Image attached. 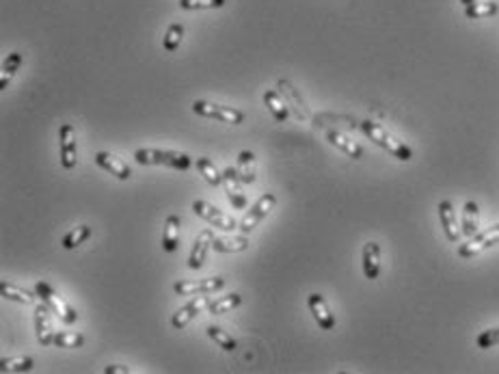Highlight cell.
<instances>
[{"mask_svg": "<svg viewBox=\"0 0 499 374\" xmlns=\"http://www.w3.org/2000/svg\"><path fill=\"white\" fill-rule=\"evenodd\" d=\"M361 130L365 132V137H369V141H374L378 148L387 150L394 158L405 160V162H409V160L413 158V152H411L409 145L398 141L394 135H389L387 130L380 128L378 124H374V121H361Z\"/></svg>", "mask_w": 499, "mask_h": 374, "instance_id": "obj_1", "label": "cell"}, {"mask_svg": "<svg viewBox=\"0 0 499 374\" xmlns=\"http://www.w3.org/2000/svg\"><path fill=\"white\" fill-rule=\"evenodd\" d=\"M134 160L139 165H165L171 169L186 171L192 165V158L182 152H160V150H136Z\"/></svg>", "mask_w": 499, "mask_h": 374, "instance_id": "obj_2", "label": "cell"}, {"mask_svg": "<svg viewBox=\"0 0 499 374\" xmlns=\"http://www.w3.org/2000/svg\"><path fill=\"white\" fill-rule=\"evenodd\" d=\"M35 292H37V297L50 307V310L59 316L61 322H65V324H74L78 320V314L74 307L68 303V301H63V297L59 295V292L50 286V284H45V282H37L35 284Z\"/></svg>", "mask_w": 499, "mask_h": 374, "instance_id": "obj_3", "label": "cell"}, {"mask_svg": "<svg viewBox=\"0 0 499 374\" xmlns=\"http://www.w3.org/2000/svg\"><path fill=\"white\" fill-rule=\"evenodd\" d=\"M192 110L197 112L201 117H207V119H218L223 124H232V126H238L245 121V112L238 110V108H232V106H221V104H212V102H203V100H195L192 102Z\"/></svg>", "mask_w": 499, "mask_h": 374, "instance_id": "obj_4", "label": "cell"}, {"mask_svg": "<svg viewBox=\"0 0 499 374\" xmlns=\"http://www.w3.org/2000/svg\"><path fill=\"white\" fill-rule=\"evenodd\" d=\"M192 213H195L197 217H201L203 221H207L210 225L218 227V230H225V232L238 230V223H240V221H236L234 217L221 213L218 208L210 206L207 201H201V199H197L195 204H192Z\"/></svg>", "mask_w": 499, "mask_h": 374, "instance_id": "obj_5", "label": "cell"}, {"mask_svg": "<svg viewBox=\"0 0 499 374\" xmlns=\"http://www.w3.org/2000/svg\"><path fill=\"white\" fill-rule=\"evenodd\" d=\"M275 204H277V197L272 193H266V195H262L260 199H257V204L249 210V213L245 215V219L238 223V230L243 232V234H249V232H253L257 225L262 223V219L270 213L272 208H275Z\"/></svg>", "mask_w": 499, "mask_h": 374, "instance_id": "obj_6", "label": "cell"}, {"mask_svg": "<svg viewBox=\"0 0 499 374\" xmlns=\"http://www.w3.org/2000/svg\"><path fill=\"white\" fill-rule=\"evenodd\" d=\"M499 242V223L489 227L487 232H478L469 242H465V245L458 247V255L460 257H473L482 251H487L491 249L493 245H497Z\"/></svg>", "mask_w": 499, "mask_h": 374, "instance_id": "obj_7", "label": "cell"}, {"mask_svg": "<svg viewBox=\"0 0 499 374\" xmlns=\"http://www.w3.org/2000/svg\"><path fill=\"white\" fill-rule=\"evenodd\" d=\"M59 152L63 169H74L78 160V145H76V128L72 124H63L59 132Z\"/></svg>", "mask_w": 499, "mask_h": 374, "instance_id": "obj_8", "label": "cell"}, {"mask_svg": "<svg viewBox=\"0 0 499 374\" xmlns=\"http://www.w3.org/2000/svg\"><path fill=\"white\" fill-rule=\"evenodd\" d=\"M243 180H240L238 175V169L236 167H227L223 171V186H225V195H227L230 204L236 208V210H243L247 208V195L243 190Z\"/></svg>", "mask_w": 499, "mask_h": 374, "instance_id": "obj_9", "label": "cell"}, {"mask_svg": "<svg viewBox=\"0 0 499 374\" xmlns=\"http://www.w3.org/2000/svg\"><path fill=\"white\" fill-rule=\"evenodd\" d=\"M210 303H212V299L207 297V295H201V297H195L192 301H188L186 305H182L178 312L173 314V318H171V324L175 329H184L186 324L195 318V316H199L201 312H205L207 307H210Z\"/></svg>", "mask_w": 499, "mask_h": 374, "instance_id": "obj_10", "label": "cell"}, {"mask_svg": "<svg viewBox=\"0 0 499 374\" xmlns=\"http://www.w3.org/2000/svg\"><path fill=\"white\" fill-rule=\"evenodd\" d=\"M225 286L223 277H207V279H197V282H178L173 286V290L180 297H195V295H212V292L221 290Z\"/></svg>", "mask_w": 499, "mask_h": 374, "instance_id": "obj_11", "label": "cell"}, {"mask_svg": "<svg viewBox=\"0 0 499 374\" xmlns=\"http://www.w3.org/2000/svg\"><path fill=\"white\" fill-rule=\"evenodd\" d=\"M52 310L48 307L45 303L43 305H37L35 310V331H37V342L41 346H50L54 344V327H52Z\"/></svg>", "mask_w": 499, "mask_h": 374, "instance_id": "obj_12", "label": "cell"}, {"mask_svg": "<svg viewBox=\"0 0 499 374\" xmlns=\"http://www.w3.org/2000/svg\"><path fill=\"white\" fill-rule=\"evenodd\" d=\"M307 305H309V312L314 314L318 327H320L322 331H331V329L335 327V316L331 314L325 297L316 295V292H314V295H309V299H307Z\"/></svg>", "mask_w": 499, "mask_h": 374, "instance_id": "obj_13", "label": "cell"}, {"mask_svg": "<svg viewBox=\"0 0 499 374\" xmlns=\"http://www.w3.org/2000/svg\"><path fill=\"white\" fill-rule=\"evenodd\" d=\"M95 165L102 167L104 171H108L110 175L119 177V180H130V177H132L130 167H128L121 158H117L115 154H110V152H98V154H95Z\"/></svg>", "mask_w": 499, "mask_h": 374, "instance_id": "obj_14", "label": "cell"}, {"mask_svg": "<svg viewBox=\"0 0 499 374\" xmlns=\"http://www.w3.org/2000/svg\"><path fill=\"white\" fill-rule=\"evenodd\" d=\"M212 240H214V234L212 230H203L197 240H195V245H192V251H190V257H188V266L192 270H197L203 266V259L207 255V249L212 247Z\"/></svg>", "mask_w": 499, "mask_h": 374, "instance_id": "obj_15", "label": "cell"}, {"mask_svg": "<svg viewBox=\"0 0 499 374\" xmlns=\"http://www.w3.org/2000/svg\"><path fill=\"white\" fill-rule=\"evenodd\" d=\"M439 219H441V225H443V232L447 236L449 242H458L460 240V234L462 230L458 227V221H456V213L449 201H441L439 204Z\"/></svg>", "mask_w": 499, "mask_h": 374, "instance_id": "obj_16", "label": "cell"}, {"mask_svg": "<svg viewBox=\"0 0 499 374\" xmlns=\"http://www.w3.org/2000/svg\"><path fill=\"white\" fill-rule=\"evenodd\" d=\"M380 273V245L365 242L363 245V275L365 279H378Z\"/></svg>", "mask_w": 499, "mask_h": 374, "instance_id": "obj_17", "label": "cell"}, {"mask_svg": "<svg viewBox=\"0 0 499 374\" xmlns=\"http://www.w3.org/2000/svg\"><path fill=\"white\" fill-rule=\"evenodd\" d=\"M327 139L335 145V148H340L344 154H348L350 158H355V160L363 158V148H361V145L355 143V141H350L346 135L337 132V130H329V132H327Z\"/></svg>", "mask_w": 499, "mask_h": 374, "instance_id": "obj_18", "label": "cell"}, {"mask_svg": "<svg viewBox=\"0 0 499 374\" xmlns=\"http://www.w3.org/2000/svg\"><path fill=\"white\" fill-rule=\"evenodd\" d=\"M480 208L476 201H467L462 206V234L467 238H473L480 230Z\"/></svg>", "mask_w": 499, "mask_h": 374, "instance_id": "obj_19", "label": "cell"}, {"mask_svg": "<svg viewBox=\"0 0 499 374\" xmlns=\"http://www.w3.org/2000/svg\"><path fill=\"white\" fill-rule=\"evenodd\" d=\"M178 245H180V217L169 215L163 232V249L167 253H173L178 249Z\"/></svg>", "mask_w": 499, "mask_h": 374, "instance_id": "obj_20", "label": "cell"}, {"mask_svg": "<svg viewBox=\"0 0 499 374\" xmlns=\"http://www.w3.org/2000/svg\"><path fill=\"white\" fill-rule=\"evenodd\" d=\"M238 175H240V180H243L245 184H253L255 182V175H257V165H255V154L245 150V152H240L238 154Z\"/></svg>", "mask_w": 499, "mask_h": 374, "instance_id": "obj_21", "label": "cell"}, {"mask_svg": "<svg viewBox=\"0 0 499 374\" xmlns=\"http://www.w3.org/2000/svg\"><path fill=\"white\" fill-rule=\"evenodd\" d=\"M212 247L218 253H243L249 249V240L245 236H232V238H221L214 236Z\"/></svg>", "mask_w": 499, "mask_h": 374, "instance_id": "obj_22", "label": "cell"}, {"mask_svg": "<svg viewBox=\"0 0 499 374\" xmlns=\"http://www.w3.org/2000/svg\"><path fill=\"white\" fill-rule=\"evenodd\" d=\"M0 295L9 301L22 303V305H33L35 299H37V292H28L24 288H18V286L7 284V282H0Z\"/></svg>", "mask_w": 499, "mask_h": 374, "instance_id": "obj_23", "label": "cell"}, {"mask_svg": "<svg viewBox=\"0 0 499 374\" xmlns=\"http://www.w3.org/2000/svg\"><path fill=\"white\" fill-rule=\"evenodd\" d=\"M22 61H24V57H22L20 52H11V55H7V59H5V63H3V76H0V89H3V91L9 87L11 78L15 76V72L20 70Z\"/></svg>", "mask_w": 499, "mask_h": 374, "instance_id": "obj_24", "label": "cell"}, {"mask_svg": "<svg viewBox=\"0 0 499 374\" xmlns=\"http://www.w3.org/2000/svg\"><path fill=\"white\" fill-rule=\"evenodd\" d=\"M89 238H91V227L89 225H78L76 230H72V232H68L65 236H63L61 245H63V249L72 251V249L83 245V242L89 240Z\"/></svg>", "mask_w": 499, "mask_h": 374, "instance_id": "obj_25", "label": "cell"}, {"mask_svg": "<svg viewBox=\"0 0 499 374\" xmlns=\"http://www.w3.org/2000/svg\"><path fill=\"white\" fill-rule=\"evenodd\" d=\"M264 104L268 106V110L272 112V117H275L277 121H285L287 119L289 110H287L285 102L281 100L277 91H266L264 93Z\"/></svg>", "mask_w": 499, "mask_h": 374, "instance_id": "obj_26", "label": "cell"}, {"mask_svg": "<svg viewBox=\"0 0 499 374\" xmlns=\"http://www.w3.org/2000/svg\"><path fill=\"white\" fill-rule=\"evenodd\" d=\"M240 303H243V297H240L238 292H232V295H227V297L212 301L210 307H207V312H210L212 316H221V314H227V312L236 310Z\"/></svg>", "mask_w": 499, "mask_h": 374, "instance_id": "obj_27", "label": "cell"}, {"mask_svg": "<svg viewBox=\"0 0 499 374\" xmlns=\"http://www.w3.org/2000/svg\"><path fill=\"white\" fill-rule=\"evenodd\" d=\"M197 169L207 184H212V186L223 184V173H218V169L214 167V162L210 158H197Z\"/></svg>", "mask_w": 499, "mask_h": 374, "instance_id": "obj_28", "label": "cell"}, {"mask_svg": "<svg viewBox=\"0 0 499 374\" xmlns=\"http://www.w3.org/2000/svg\"><path fill=\"white\" fill-rule=\"evenodd\" d=\"M499 11L497 3H473L469 7H465V15L469 20H482V18H491Z\"/></svg>", "mask_w": 499, "mask_h": 374, "instance_id": "obj_29", "label": "cell"}, {"mask_svg": "<svg viewBox=\"0 0 499 374\" xmlns=\"http://www.w3.org/2000/svg\"><path fill=\"white\" fill-rule=\"evenodd\" d=\"M35 362H33V357H9V360H3L0 362V370L3 372H28V370H33Z\"/></svg>", "mask_w": 499, "mask_h": 374, "instance_id": "obj_30", "label": "cell"}, {"mask_svg": "<svg viewBox=\"0 0 499 374\" xmlns=\"http://www.w3.org/2000/svg\"><path fill=\"white\" fill-rule=\"evenodd\" d=\"M207 337H210L214 344H218V348H223V351H227V353L236 351V339L227 331H223L221 327H214V324L207 327Z\"/></svg>", "mask_w": 499, "mask_h": 374, "instance_id": "obj_31", "label": "cell"}, {"mask_svg": "<svg viewBox=\"0 0 499 374\" xmlns=\"http://www.w3.org/2000/svg\"><path fill=\"white\" fill-rule=\"evenodd\" d=\"M182 37H184V26L180 22H173L169 28H167V35L163 39V46L167 52H175L182 43Z\"/></svg>", "mask_w": 499, "mask_h": 374, "instance_id": "obj_32", "label": "cell"}, {"mask_svg": "<svg viewBox=\"0 0 499 374\" xmlns=\"http://www.w3.org/2000/svg\"><path fill=\"white\" fill-rule=\"evenodd\" d=\"M54 344L59 348H80L85 344L83 333H72V331H61L54 335Z\"/></svg>", "mask_w": 499, "mask_h": 374, "instance_id": "obj_33", "label": "cell"}, {"mask_svg": "<svg viewBox=\"0 0 499 374\" xmlns=\"http://www.w3.org/2000/svg\"><path fill=\"white\" fill-rule=\"evenodd\" d=\"M225 5V0H180V7L186 11L195 9H221Z\"/></svg>", "mask_w": 499, "mask_h": 374, "instance_id": "obj_34", "label": "cell"}, {"mask_svg": "<svg viewBox=\"0 0 499 374\" xmlns=\"http://www.w3.org/2000/svg\"><path fill=\"white\" fill-rule=\"evenodd\" d=\"M476 344H478V348H482V351L497 346V344H499V327L482 331V333L478 335V339H476Z\"/></svg>", "mask_w": 499, "mask_h": 374, "instance_id": "obj_35", "label": "cell"}, {"mask_svg": "<svg viewBox=\"0 0 499 374\" xmlns=\"http://www.w3.org/2000/svg\"><path fill=\"white\" fill-rule=\"evenodd\" d=\"M104 372H106V374H128L130 370L123 368V366H106V368H104Z\"/></svg>", "mask_w": 499, "mask_h": 374, "instance_id": "obj_36", "label": "cell"}, {"mask_svg": "<svg viewBox=\"0 0 499 374\" xmlns=\"http://www.w3.org/2000/svg\"><path fill=\"white\" fill-rule=\"evenodd\" d=\"M473 3H478V0H460V5H465V7H469Z\"/></svg>", "mask_w": 499, "mask_h": 374, "instance_id": "obj_37", "label": "cell"}]
</instances>
